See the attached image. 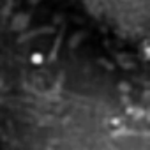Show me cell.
I'll list each match as a JSON object with an SVG mask.
<instances>
[{
    "label": "cell",
    "mask_w": 150,
    "mask_h": 150,
    "mask_svg": "<svg viewBox=\"0 0 150 150\" xmlns=\"http://www.w3.org/2000/svg\"><path fill=\"white\" fill-rule=\"evenodd\" d=\"M30 60H32V64H35V65H41V64H42V55H41V53H32Z\"/></svg>",
    "instance_id": "6da1fadb"
}]
</instances>
